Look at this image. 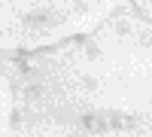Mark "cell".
I'll list each match as a JSON object with an SVG mask.
<instances>
[{"instance_id": "cell-1", "label": "cell", "mask_w": 152, "mask_h": 137, "mask_svg": "<svg viewBox=\"0 0 152 137\" xmlns=\"http://www.w3.org/2000/svg\"><path fill=\"white\" fill-rule=\"evenodd\" d=\"M82 125H85L88 131H97V128H104L107 122H104V119H97V116H82Z\"/></svg>"}]
</instances>
